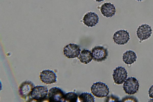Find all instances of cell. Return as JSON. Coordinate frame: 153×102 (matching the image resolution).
Returning <instances> with one entry per match:
<instances>
[{
  "mask_svg": "<svg viewBox=\"0 0 153 102\" xmlns=\"http://www.w3.org/2000/svg\"><path fill=\"white\" fill-rule=\"evenodd\" d=\"M152 33L151 27L147 24H142L139 26L136 31L137 36L141 41L149 38Z\"/></svg>",
  "mask_w": 153,
  "mask_h": 102,
  "instance_id": "cell-10",
  "label": "cell"
},
{
  "mask_svg": "<svg viewBox=\"0 0 153 102\" xmlns=\"http://www.w3.org/2000/svg\"><path fill=\"white\" fill-rule=\"evenodd\" d=\"M81 51L79 46L74 43H69L63 49L64 54L68 58H74L78 57Z\"/></svg>",
  "mask_w": 153,
  "mask_h": 102,
  "instance_id": "cell-5",
  "label": "cell"
},
{
  "mask_svg": "<svg viewBox=\"0 0 153 102\" xmlns=\"http://www.w3.org/2000/svg\"><path fill=\"white\" fill-rule=\"evenodd\" d=\"M48 92V89L46 86H37L33 88L30 96L32 99L38 102H42L47 97Z\"/></svg>",
  "mask_w": 153,
  "mask_h": 102,
  "instance_id": "cell-2",
  "label": "cell"
},
{
  "mask_svg": "<svg viewBox=\"0 0 153 102\" xmlns=\"http://www.w3.org/2000/svg\"><path fill=\"white\" fill-rule=\"evenodd\" d=\"M129 39V34L126 30H119L116 32L113 35L114 42L119 45H123L127 43Z\"/></svg>",
  "mask_w": 153,
  "mask_h": 102,
  "instance_id": "cell-8",
  "label": "cell"
},
{
  "mask_svg": "<svg viewBox=\"0 0 153 102\" xmlns=\"http://www.w3.org/2000/svg\"><path fill=\"white\" fill-rule=\"evenodd\" d=\"M57 77L56 74L54 71L48 69L42 71L40 74L41 80L46 84L56 83L57 81Z\"/></svg>",
  "mask_w": 153,
  "mask_h": 102,
  "instance_id": "cell-9",
  "label": "cell"
},
{
  "mask_svg": "<svg viewBox=\"0 0 153 102\" xmlns=\"http://www.w3.org/2000/svg\"><path fill=\"white\" fill-rule=\"evenodd\" d=\"M137 57L136 53L131 50L126 51L123 55V60L127 65H131L136 60Z\"/></svg>",
  "mask_w": 153,
  "mask_h": 102,
  "instance_id": "cell-14",
  "label": "cell"
},
{
  "mask_svg": "<svg viewBox=\"0 0 153 102\" xmlns=\"http://www.w3.org/2000/svg\"><path fill=\"white\" fill-rule=\"evenodd\" d=\"M127 72L122 66H118L113 70V78L115 83L121 84L124 83L127 77Z\"/></svg>",
  "mask_w": 153,
  "mask_h": 102,
  "instance_id": "cell-7",
  "label": "cell"
},
{
  "mask_svg": "<svg viewBox=\"0 0 153 102\" xmlns=\"http://www.w3.org/2000/svg\"><path fill=\"white\" fill-rule=\"evenodd\" d=\"M77 100V95L74 92H69L65 95L64 102H76Z\"/></svg>",
  "mask_w": 153,
  "mask_h": 102,
  "instance_id": "cell-17",
  "label": "cell"
},
{
  "mask_svg": "<svg viewBox=\"0 0 153 102\" xmlns=\"http://www.w3.org/2000/svg\"><path fill=\"white\" fill-rule=\"evenodd\" d=\"M35 86L34 83L30 81H26L23 82L19 87V92L21 97L26 99L30 97L33 88Z\"/></svg>",
  "mask_w": 153,
  "mask_h": 102,
  "instance_id": "cell-11",
  "label": "cell"
},
{
  "mask_svg": "<svg viewBox=\"0 0 153 102\" xmlns=\"http://www.w3.org/2000/svg\"><path fill=\"white\" fill-rule=\"evenodd\" d=\"M95 0L97 2H100L103 1H104V0Z\"/></svg>",
  "mask_w": 153,
  "mask_h": 102,
  "instance_id": "cell-19",
  "label": "cell"
},
{
  "mask_svg": "<svg viewBox=\"0 0 153 102\" xmlns=\"http://www.w3.org/2000/svg\"><path fill=\"white\" fill-rule=\"evenodd\" d=\"M149 97L152 98H153V85L149 88Z\"/></svg>",
  "mask_w": 153,
  "mask_h": 102,
  "instance_id": "cell-18",
  "label": "cell"
},
{
  "mask_svg": "<svg viewBox=\"0 0 153 102\" xmlns=\"http://www.w3.org/2000/svg\"><path fill=\"white\" fill-rule=\"evenodd\" d=\"M100 11L103 15L106 17H112L116 12V8L114 5L110 2L105 3L100 8Z\"/></svg>",
  "mask_w": 153,
  "mask_h": 102,
  "instance_id": "cell-13",
  "label": "cell"
},
{
  "mask_svg": "<svg viewBox=\"0 0 153 102\" xmlns=\"http://www.w3.org/2000/svg\"><path fill=\"white\" fill-rule=\"evenodd\" d=\"M138 80L134 77H128L125 81L123 89L125 93L128 95H133L136 93L139 89Z\"/></svg>",
  "mask_w": 153,
  "mask_h": 102,
  "instance_id": "cell-3",
  "label": "cell"
},
{
  "mask_svg": "<svg viewBox=\"0 0 153 102\" xmlns=\"http://www.w3.org/2000/svg\"><path fill=\"white\" fill-rule=\"evenodd\" d=\"M136 0L138 1H143V0Z\"/></svg>",
  "mask_w": 153,
  "mask_h": 102,
  "instance_id": "cell-20",
  "label": "cell"
},
{
  "mask_svg": "<svg viewBox=\"0 0 153 102\" xmlns=\"http://www.w3.org/2000/svg\"><path fill=\"white\" fill-rule=\"evenodd\" d=\"M78 58L81 63L87 64L90 62L93 59L92 53L88 50L84 49L80 52Z\"/></svg>",
  "mask_w": 153,
  "mask_h": 102,
  "instance_id": "cell-15",
  "label": "cell"
},
{
  "mask_svg": "<svg viewBox=\"0 0 153 102\" xmlns=\"http://www.w3.org/2000/svg\"><path fill=\"white\" fill-rule=\"evenodd\" d=\"M91 91L94 96L100 98L106 97L109 93L108 86L100 82L94 83L91 87Z\"/></svg>",
  "mask_w": 153,
  "mask_h": 102,
  "instance_id": "cell-1",
  "label": "cell"
},
{
  "mask_svg": "<svg viewBox=\"0 0 153 102\" xmlns=\"http://www.w3.org/2000/svg\"><path fill=\"white\" fill-rule=\"evenodd\" d=\"M93 59L98 62L105 60L108 55L107 49L102 46H96L91 50Z\"/></svg>",
  "mask_w": 153,
  "mask_h": 102,
  "instance_id": "cell-6",
  "label": "cell"
},
{
  "mask_svg": "<svg viewBox=\"0 0 153 102\" xmlns=\"http://www.w3.org/2000/svg\"><path fill=\"white\" fill-rule=\"evenodd\" d=\"M84 23L88 27L95 26L99 22L98 15L94 12H90L85 14L83 19Z\"/></svg>",
  "mask_w": 153,
  "mask_h": 102,
  "instance_id": "cell-12",
  "label": "cell"
},
{
  "mask_svg": "<svg viewBox=\"0 0 153 102\" xmlns=\"http://www.w3.org/2000/svg\"><path fill=\"white\" fill-rule=\"evenodd\" d=\"M65 92L60 88L57 87L50 89L48 94L49 101L51 102H64Z\"/></svg>",
  "mask_w": 153,
  "mask_h": 102,
  "instance_id": "cell-4",
  "label": "cell"
},
{
  "mask_svg": "<svg viewBox=\"0 0 153 102\" xmlns=\"http://www.w3.org/2000/svg\"><path fill=\"white\" fill-rule=\"evenodd\" d=\"M79 98L82 102H94L95 100L92 95L87 92L81 93L79 96Z\"/></svg>",
  "mask_w": 153,
  "mask_h": 102,
  "instance_id": "cell-16",
  "label": "cell"
}]
</instances>
